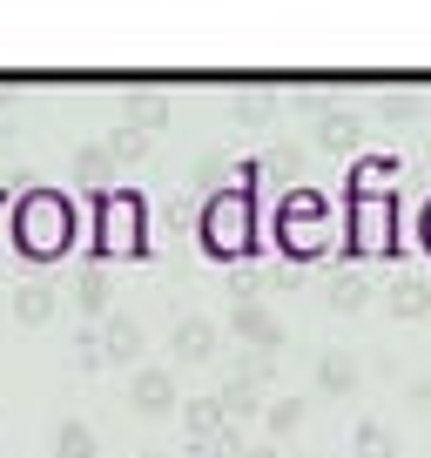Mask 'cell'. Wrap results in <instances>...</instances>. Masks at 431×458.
I'll list each match as a JSON object with an SVG mask.
<instances>
[{
	"label": "cell",
	"mask_w": 431,
	"mask_h": 458,
	"mask_svg": "<svg viewBox=\"0 0 431 458\" xmlns=\"http://www.w3.org/2000/svg\"><path fill=\"white\" fill-rule=\"evenodd\" d=\"M14 229H21V250H28V257H61V250H68V202L61 196H28L21 216H14Z\"/></svg>",
	"instance_id": "6da1fadb"
},
{
	"label": "cell",
	"mask_w": 431,
	"mask_h": 458,
	"mask_svg": "<svg viewBox=\"0 0 431 458\" xmlns=\"http://www.w3.org/2000/svg\"><path fill=\"white\" fill-rule=\"evenodd\" d=\"M209 243L216 250H243V196H230V202L209 209Z\"/></svg>",
	"instance_id": "7a4b0ae2"
},
{
	"label": "cell",
	"mask_w": 431,
	"mask_h": 458,
	"mask_svg": "<svg viewBox=\"0 0 431 458\" xmlns=\"http://www.w3.org/2000/svg\"><path fill=\"white\" fill-rule=\"evenodd\" d=\"M47 310H55V290H47V284H21L14 290V317H21V324H41Z\"/></svg>",
	"instance_id": "3957f363"
},
{
	"label": "cell",
	"mask_w": 431,
	"mask_h": 458,
	"mask_svg": "<svg viewBox=\"0 0 431 458\" xmlns=\"http://www.w3.org/2000/svg\"><path fill=\"white\" fill-rule=\"evenodd\" d=\"M55 458H95V431H88L81 418H68V425L55 431Z\"/></svg>",
	"instance_id": "277c9868"
},
{
	"label": "cell",
	"mask_w": 431,
	"mask_h": 458,
	"mask_svg": "<svg viewBox=\"0 0 431 458\" xmlns=\"http://www.w3.org/2000/svg\"><path fill=\"white\" fill-rule=\"evenodd\" d=\"M135 411H169V377H162V371L135 377Z\"/></svg>",
	"instance_id": "5b68a950"
},
{
	"label": "cell",
	"mask_w": 431,
	"mask_h": 458,
	"mask_svg": "<svg viewBox=\"0 0 431 458\" xmlns=\"http://www.w3.org/2000/svg\"><path fill=\"white\" fill-rule=\"evenodd\" d=\"M175 351H182V358H202V351H209V324H182L175 330Z\"/></svg>",
	"instance_id": "8992f818"
},
{
	"label": "cell",
	"mask_w": 431,
	"mask_h": 458,
	"mask_svg": "<svg viewBox=\"0 0 431 458\" xmlns=\"http://www.w3.org/2000/svg\"><path fill=\"white\" fill-rule=\"evenodd\" d=\"M236 330H243V337H257V344H276V324H270L263 310H243V317H236Z\"/></svg>",
	"instance_id": "52a82bcc"
},
{
	"label": "cell",
	"mask_w": 431,
	"mask_h": 458,
	"mask_svg": "<svg viewBox=\"0 0 431 458\" xmlns=\"http://www.w3.org/2000/svg\"><path fill=\"white\" fill-rule=\"evenodd\" d=\"M135 344H142V337H135V324H115V330H108V351H115V358H135Z\"/></svg>",
	"instance_id": "ba28073f"
}]
</instances>
